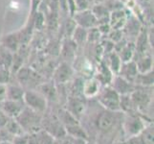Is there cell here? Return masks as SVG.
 Returning <instances> with one entry per match:
<instances>
[{
    "instance_id": "cb8c5ba5",
    "label": "cell",
    "mask_w": 154,
    "mask_h": 144,
    "mask_svg": "<svg viewBox=\"0 0 154 144\" xmlns=\"http://www.w3.org/2000/svg\"><path fill=\"white\" fill-rule=\"evenodd\" d=\"M122 63H123V62H122L118 54H116V53H112V54L110 55V65L108 66V67H109L111 72H112L114 75H117V74L119 73V70L121 68Z\"/></svg>"
},
{
    "instance_id": "6da1fadb",
    "label": "cell",
    "mask_w": 154,
    "mask_h": 144,
    "mask_svg": "<svg viewBox=\"0 0 154 144\" xmlns=\"http://www.w3.org/2000/svg\"><path fill=\"white\" fill-rule=\"evenodd\" d=\"M42 115L43 114H38L25 107L22 113L15 119H17L21 128L23 129L25 134L32 135V134H35L39 130H41Z\"/></svg>"
},
{
    "instance_id": "2e32d148",
    "label": "cell",
    "mask_w": 154,
    "mask_h": 144,
    "mask_svg": "<svg viewBox=\"0 0 154 144\" xmlns=\"http://www.w3.org/2000/svg\"><path fill=\"white\" fill-rule=\"evenodd\" d=\"M25 93V89L17 85H7V92H6V100H13V101H23Z\"/></svg>"
},
{
    "instance_id": "d6986e66",
    "label": "cell",
    "mask_w": 154,
    "mask_h": 144,
    "mask_svg": "<svg viewBox=\"0 0 154 144\" xmlns=\"http://www.w3.org/2000/svg\"><path fill=\"white\" fill-rule=\"evenodd\" d=\"M13 61H14V55L13 53L4 46L0 45V67L9 69L12 70V66H13Z\"/></svg>"
},
{
    "instance_id": "9c48e42d",
    "label": "cell",
    "mask_w": 154,
    "mask_h": 144,
    "mask_svg": "<svg viewBox=\"0 0 154 144\" xmlns=\"http://www.w3.org/2000/svg\"><path fill=\"white\" fill-rule=\"evenodd\" d=\"M84 100L85 99L81 97L68 96L65 101L64 108L79 121L82 120L83 115L86 113V103Z\"/></svg>"
},
{
    "instance_id": "7a4b0ae2",
    "label": "cell",
    "mask_w": 154,
    "mask_h": 144,
    "mask_svg": "<svg viewBox=\"0 0 154 144\" xmlns=\"http://www.w3.org/2000/svg\"><path fill=\"white\" fill-rule=\"evenodd\" d=\"M122 127H123L125 136H126L125 139H128V138L139 136L147 126L144 117L137 114H125Z\"/></svg>"
},
{
    "instance_id": "7c38bea8",
    "label": "cell",
    "mask_w": 154,
    "mask_h": 144,
    "mask_svg": "<svg viewBox=\"0 0 154 144\" xmlns=\"http://www.w3.org/2000/svg\"><path fill=\"white\" fill-rule=\"evenodd\" d=\"M24 109L25 104L23 101L5 100L1 104V110L10 118H17Z\"/></svg>"
},
{
    "instance_id": "52a82bcc",
    "label": "cell",
    "mask_w": 154,
    "mask_h": 144,
    "mask_svg": "<svg viewBox=\"0 0 154 144\" xmlns=\"http://www.w3.org/2000/svg\"><path fill=\"white\" fill-rule=\"evenodd\" d=\"M41 130H44L56 139H61L67 136L64 126L60 123L56 115H46L45 114L42 115Z\"/></svg>"
},
{
    "instance_id": "603a6c76",
    "label": "cell",
    "mask_w": 154,
    "mask_h": 144,
    "mask_svg": "<svg viewBox=\"0 0 154 144\" xmlns=\"http://www.w3.org/2000/svg\"><path fill=\"white\" fill-rule=\"evenodd\" d=\"M36 137H38V144H56L57 139L48 134L44 130H39L38 133H35Z\"/></svg>"
},
{
    "instance_id": "e0dca14e",
    "label": "cell",
    "mask_w": 154,
    "mask_h": 144,
    "mask_svg": "<svg viewBox=\"0 0 154 144\" xmlns=\"http://www.w3.org/2000/svg\"><path fill=\"white\" fill-rule=\"evenodd\" d=\"M56 116H57V118L60 120V123L64 126V128L67 126H71V125H75V124L79 123V121L69 113L64 107L57 110Z\"/></svg>"
},
{
    "instance_id": "ac0fdd59",
    "label": "cell",
    "mask_w": 154,
    "mask_h": 144,
    "mask_svg": "<svg viewBox=\"0 0 154 144\" xmlns=\"http://www.w3.org/2000/svg\"><path fill=\"white\" fill-rule=\"evenodd\" d=\"M65 132L66 136L69 137L84 138V139L88 140V134L86 133V130L83 128V126L81 125V123L65 127Z\"/></svg>"
},
{
    "instance_id": "484cf974",
    "label": "cell",
    "mask_w": 154,
    "mask_h": 144,
    "mask_svg": "<svg viewBox=\"0 0 154 144\" xmlns=\"http://www.w3.org/2000/svg\"><path fill=\"white\" fill-rule=\"evenodd\" d=\"M12 144H28V135L24 134L14 136L12 139Z\"/></svg>"
},
{
    "instance_id": "83f0119b",
    "label": "cell",
    "mask_w": 154,
    "mask_h": 144,
    "mask_svg": "<svg viewBox=\"0 0 154 144\" xmlns=\"http://www.w3.org/2000/svg\"><path fill=\"white\" fill-rule=\"evenodd\" d=\"M6 92H7V85L0 84V103L6 100Z\"/></svg>"
},
{
    "instance_id": "4316f807",
    "label": "cell",
    "mask_w": 154,
    "mask_h": 144,
    "mask_svg": "<svg viewBox=\"0 0 154 144\" xmlns=\"http://www.w3.org/2000/svg\"><path fill=\"white\" fill-rule=\"evenodd\" d=\"M10 117L4 113L2 110H0V129H3L8 123Z\"/></svg>"
},
{
    "instance_id": "3957f363",
    "label": "cell",
    "mask_w": 154,
    "mask_h": 144,
    "mask_svg": "<svg viewBox=\"0 0 154 144\" xmlns=\"http://www.w3.org/2000/svg\"><path fill=\"white\" fill-rule=\"evenodd\" d=\"M148 88L136 87L135 89L129 95L134 109L137 114H146L148 109H150L152 101H153V91L146 90Z\"/></svg>"
},
{
    "instance_id": "9a60e30c",
    "label": "cell",
    "mask_w": 154,
    "mask_h": 144,
    "mask_svg": "<svg viewBox=\"0 0 154 144\" xmlns=\"http://www.w3.org/2000/svg\"><path fill=\"white\" fill-rule=\"evenodd\" d=\"M138 73L139 72H138V69L136 66V62L130 61V62L122 63L119 73L117 74V75L121 76L122 78L126 80V81L134 84V81L138 75Z\"/></svg>"
},
{
    "instance_id": "277c9868",
    "label": "cell",
    "mask_w": 154,
    "mask_h": 144,
    "mask_svg": "<svg viewBox=\"0 0 154 144\" xmlns=\"http://www.w3.org/2000/svg\"><path fill=\"white\" fill-rule=\"evenodd\" d=\"M120 96L110 86H107L102 87L96 98L103 109L114 113H121Z\"/></svg>"
},
{
    "instance_id": "f1b7e54d",
    "label": "cell",
    "mask_w": 154,
    "mask_h": 144,
    "mask_svg": "<svg viewBox=\"0 0 154 144\" xmlns=\"http://www.w3.org/2000/svg\"><path fill=\"white\" fill-rule=\"evenodd\" d=\"M70 144H88V140L84 139V138H72Z\"/></svg>"
},
{
    "instance_id": "5b68a950",
    "label": "cell",
    "mask_w": 154,
    "mask_h": 144,
    "mask_svg": "<svg viewBox=\"0 0 154 144\" xmlns=\"http://www.w3.org/2000/svg\"><path fill=\"white\" fill-rule=\"evenodd\" d=\"M23 102L26 108L40 114H44L48 110V101L36 89L25 90Z\"/></svg>"
},
{
    "instance_id": "30bf717a",
    "label": "cell",
    "mask_w": 154,
    "mask_h": 144,
    "mask_svg": "<svg viewBox=\"0 0 154 144\" xmlns=\"http://www.w3.org/2000/svg\"><path fill=\"white\" fill-rule=\"evenodd\" d=\"M73 78V69L67 62H62L61 65L57 68L54 74V82L57 86H62L71 82Z\"/></svg>"
},
{
    "instance_id": "7402d4cb",
    "label": "cell",
    "mask_w": 154,
    "mask_h": 144,
    "mask_svg": "<svg viewBox=\"0 0 154 144\" xmlns=\"http://www.w3.org/2000/svg\"><path fill=\"white\" fill-rule=\"evenodd\" d=\"M136 66L139 73H147L152 70V59L150 57H143L136 62Z\"/></svg>"
},
{
    "instance_id": "4fadbf2b",
    "label": "cell",
    "mask_w": 154,
    "mask_h": 144,
    "mask_svg": "<svg viewBox=\"0 0 154 144\" xmlns=\"http://www.w3.org/2000/svg\"><path fill=\"white\" fill-rule=\"evenodd\" d=\"M100 88H102V85L96 78H89L83 83L82 88V95L84 99H92L96 98L99 94Z\"/></svg>"
},
{
    "instance_id": "8fae6325",
    "label": "cell",
    "mask_w": 154,
    "mask_h": 144,
    "mask_svg": "<svg viewBox=\"0 0 154 144\" xmlns=\"http://www.w3.org/2000/svg\"><path fill=\"white\" fill-rule=\"evenodd\" d=\"M110 87L119 95H129L135 89L136 86L119 75H114L111 81Z\"/></svg>"
},
{
    "instance_id": "5bb4252c",
    "label": "cell",
    "mask_w": 154,
    "mask_h": 144,
    "mask_svg": "<svg viewBox=\"0 0 154 144\" xmlns=\"http://www.w3.org/2000/svg\"><path fill=\"white\" fill-rule=\"evenodd\" d=\"M38 91H39L44 97L47 99V101H52V102H57L58 100V91L57 87L54 82H43L35 88Z\"/></svg>"
},
{
    "instance_id": "ffe728a7",
    "label": "cell",
    "mask_w": 154,
    "mask_h": 144,
    "mask_svg": "<svg viewBox=\"0 0 154 144\" xmlns=\"http://www.w3.org/2000/svg\"><path fill=\"white\" fill-rule=\"evenodd\" d=\"M134 85L141 88H151L153 86V70L147 73H138Z\"/></svg>"
},
{
    "instance_id": "8992f818",
    "label": "cell",
    "mask_w": 154,
    "mask_h": 144,
    "mask_svg": "<svg viewBox=\"0 0 154 144\" xmlns=\"http://www.w3.org/2000/svg\"><path fill=\"white\" fill-rule=\"evenodd\" d=\"M118 114L119 113H114V111H109L103 109V111L97 114L95 118V125L100 134L108 135L111 132H113L119 121Z\"/></svg>"
},
{
    "instance_id": "44dd1931",
    "label": "cell",
    "mask_w": 154,
    "mask_h": 144,
    "mask_svg": "<svg viewBox=\"0 0 154 144\" xmlns=\"http://www.w3.org/2000/svg\"><path fill=\"white\" fill-rule=\"evenodd\" d=\"M5 129H6V131L13 136H21L25 134L23 129L21 128V126L19 125V123L15 118H10L8 123L5 126Z\"/></svg>"
},
{
    "instance_id": "ba28073f",
    "label": "cell",
    "mask_w": 154,
    "mask_h": 144,
    "mask_svg": "<svg viewBox=\"0 0 154 144\" xmlns=\"http://www.w3.org/2000/svg\"><path fill=\"white\" fill-rule=\"evenodd\" d=\"M17 78L18 84L24 89L25 88H28V89H35L40 84L43 83L41 82V77L38 74L29 68L21 67L17 72Z\"/></svg>"
},
{
    "instance_id": "d4e9b609",
    "label": "cell",
    "mask_w": 154,
    "mask_h": 144,
    "mask_svg": "<svg viewBox=\"0 0 154 144\" xmlns=\"http://www.w3.org/2000/svg\"><path fill=\"white\" fill-rule=\"evenodd\" d=\"M11 79V70L0 67V84L8 85L10 84Z\"/></svg>"
},
{
    "instance_id": "f546056e",
    "label": "cell",
    "mask_w": 154,
    "mask_h": 144,
    "mask_svg": "<svg viewBox=\"0 0 154 144\" xmlns=\"http://www.w3.org/2000/svg\"><path fill=\"white\" fill-rule=\"evenodd\" d=\"M1 104H2V103H0V110H1Z\"/></svg>"
}]
</instances>
